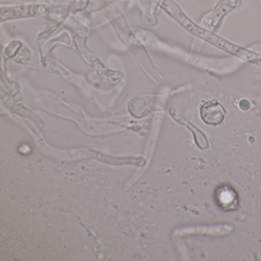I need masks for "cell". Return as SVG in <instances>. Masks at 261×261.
<instances>
[{"label":"cell","mask_w":261,"mask_h":261,"mask_svg":"<svg viewBox=\"0 0 261 261\" xmlns=\"http://www.w3.org/2000/svg\"><path fill=\"white\" fill-rule=\"evenodd\" d=\"M226 111L216 100H208L200 107V116L206 124L217 126L224 121Z\"/></svg>","instance_id":"cell-1"}]
</instances>
